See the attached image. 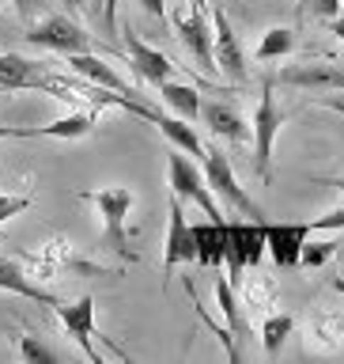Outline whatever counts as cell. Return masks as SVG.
Listing matches in <instances>:
<instances>
[{
    "label": "cell",
    "instance_id": "6da1fadb",
    "mask_svg": "<svg viewBox=\"0 0 344 364\" xmlns=\"http://www.w3.org/2000/svg\"><path fill=\"white\" fill-rule=\"evenodd\" d=\"M79 201L95 205L102 216V232H106V247L118 250L121 258H136V250L129 243V232H125V216L133 209V190L129 186H106V190H84Z\"/></svg>",
    "mask_w": 344,
    "mask_h": 364
},
{
    "label": "cell",
    "instance_id": "7a4b0ae2",
    "mask_svg": "<svg viewBox=\"0 0 344 364\" xmlns=\"http://www.w3.org/2000/svg\"><path fill=\"white\" fill-rule=\"evenodd\" d=\"M201 171H204V182H209V190L216 193L220 201H227L231 209H238L243 216H250V220H261V209H257V201L250 198V193L238 186V178H235V171H231V159H227L220 148H204V156H201Z\"/></svg>",
    "mask_w": 344,
    "mask_h": 364
},
{
    "label": "cell",
    "instance_id": "3957f363",
    "mask_svg": "<svg viewBox=\"0 0 344 364\" xmlns=\"http://www.w3.org/2000/svg\"><path fill=\"white\" fill-rule=\"evenodd\" d=\"M167 167H170V190L178 193V198H189L197 201L204 216H209L212 224H223L220 209H216V193L209 190V182H204V171L193 164V159L182 152V148H174V152H167Z\"/></svg>",
    "mask_w": 344,
    "mask_h": 364
},
{
    "label": "cell",
    "instance_id": "277c9868",
    "mask_svg": "<svg viewBox=\"0 0 344 364\" xmlns=\"http://www.w3.org/2000/svg\"><path fill=\"white\" fill-rule=\"evenodd\" d=\"M284 125V110L277 107L272 84H261V102L254 110V167L261 178H269V164H272V144Z\"/></svg>",
    "mask_w": 344,
    "mask_h": 364
},
{
    "label": "cell",
    "instance_id": "5b68a950",
    "mask_svg": "<svg viewBox=\"0 0 344 364\" xmlns=\"http://www.w3.org/2000/svg\"><path fill=\"white\" fill-rule=\"evenodd\" d=\"M174 31H178V38L182 46L189 50V57L197 61L209 76H216V53H212V27H209V19H204V11L193 4V8H182L174 11Z\"/></svg>",
    "mask_w": 344,
    "mask_h": 364
},
{
    "label": "cell",
    "instance_id": "8992f818",
    "mask_svg": "<svg viewBox=\"0 0 344 364\" xmlns=\"http://www.w3.org/2000/svg\"><path fill=\"white\" fill-rule=\"evenodd\" d=\"M27 42L38 46V50L65 53V57H68V53H84V50H91V38L76 27L72 19H65V16H50V19L34 23V27L27 31Z\"/></svg>",
    "mask_w": 344,
    "mask_h": 364
},
{
    "label": "cell",
    "instance_id": "52a82bcc",
    "mask_svg": "<svg viewBox=\"0 0 344 364\" xmlns=\"http://www.w3.org/2000/svg\"><path fill=\"white\" fill-rule=\"evenodd\" d=\"M212 53H216V68L235 80V84H243L246 80V53H243V42H238V34L231 31V23L220 8L212 11Z\"/></svg>",
    "mask_w": 344,
    "mask_h": 364
},
{
    "label": "cell",
    "instance_id": "ba28073f",
    "mask_svg": "<svg viewBox=\"0 0 344 364\" xmlns=\"http://www.w3.org/2000/svg\"><path fill=\"white\" fill-rule=\"evenodd\" d=\"M57 315H61V323L68 326V334L79 341V349H84V357L91 364H102V353L95 349V296H79L76 304H57Z\"/></svg>",
    "mask_w": 344,
    "mask_h": 364
},
{
    "label": "cell",
    "instance_id": "9c48e42d",
    "mask_svg": "<svg viewBox=\"0 0 344 364\" xmlns=\"http://www.w3.org/2000/svg\"><path fill=\"white\" fill-rule=\"evenodd\" d=\"M182 262H197V235L186 220L182 198H170V224H167V247H163V273H170Z\"/></svg>",
    "mask_w": 344,
    "mask_h": 364
},
{
    "label": "cell",
    "instance_id": "30bf717a",
    "mask_svg": "<svg viewBox=\"0 0 344 364\" xmlns=\"http://www.w3.org/2000/svg\"><path fill=\"white\" fill-rule=\"evenodd\" d=\"M280 84L303 91H344V65L337 61H303L280 68Z\"/></svg>",
    "mask_w": 344,
    "mask_h": 364
},
{
    "label": "cell",
    "instance_id": "8fae6325",
    "mask_svg": "<svg viewBox=\"0 0 344 364\" xmlns=\"http://www.w3.org/2000/svg\"><path fill=\"white\" fill-rule=\"evenodd\" d=\"M136 118L152 122L155 129L163 133V136H167V141L174 144V148H182L186 156H197V159L204 156V141L197 136V129H193V125H189L186 118H178V114H174V118H167V114H155L152 107H144V102L136 107Z\"/></svg>",
    "mask_w": 344,
    "mask_h": 364
},
{
    "label": "cell",
    "instance_id": "7c38bea8",
    "mask_svg": "<svg viewBox=\"0 0 344 364\" xmlns=\"http://www.w3.org/2000/svg\"><path fill=\"white\" fill-rule=\"evenodd\" d=\"M306 239H311V224H265V247L277 266H299Z\"/></svg>",
    "mask_w": 344,
    "mask_h": 364
},
{
    "label": "cell",
    "instance_id": "4fadbf2b",
    "mask_svg": "<svg viewBox=\"0 0 344 364\" xmlns=\"http://www.w3.org/2000/svg\"><path fill=\"white\" fill-rule=\"evenodd\" d=\"M125 50H129V61H133V68L140 73V80H148V84H167L170 80V73H174V61H170L167 53H159V50H152L148 42H140L133 31H125Z\"/></svg>",
    "mask_w": 344,
    "mask_h": 364
},
{
    "label": "cell",
    "instance_id": "5bb4252c",
    "mask_svg": "<svg viewBox=\"0 0 344 364\" xmlns=\"http://www.w3.org/2000/svg\"><path fill=\"white\" fill-rule=\"evenodd\" d=\"M201 118H204V125H209L216 136H227L231 144L250 141V125L243 122V114L231 110L227 102H201Z\"/></svg>",
    "mask_w": 344,
    "mask_h": 364
},
{
    "label": "cell",
    "instance_id": "9a60e30c",
    "mask_svg": "<svg viewBox=\"0 0 344 364\" xmlns=\"http://www.w3.org/2000/svg\"><path fill=\"white\" fill-rule=\"evenodd\" d=\"M68 65L76 68V76L91 80V84H99V87H106V91H121V95H133V87L125 84V80L113 73V68L102 61V57L91 53V50H84V53H68Z\"/></svg>",
    "mask_w": 344,
    "mask_h": 364
},
{
    "label": "cell",
    "instance_id": "2e32d148",
    "mask_svg": "<svg viewBox=\"0 0 344 364\" xmlns=\"http://www.w3.org/2000/svg\"><path fill=\"white\" fill-rule=\"evenodd\" d=\"M0 289H4V292H16V296H27V300H34V304H50V307L61 304L53 292H45L42 284H34L27 273H23L16 262H8V258H0Z\"/></svg>",
    "mask_w": 344,
    "mask_h": 364
},
{
    "label": "cell",
    "instance_id": "e0dca14e",
    "mask_svg": "<svg viewBox=\"0 0 344 364\" xmlns=\"http://www.w3.org/2000/svg\"><path fill=\"white\" fill-rule=\"evenodd\" d=\"M159 95L167 99V107L178 114V118H201V95L193 91L189 84H178V80H167V84H159Z\"/></svg>",
    "mask_w": 344,
    "mask_h": 364
},
{
    "label": "cell",
    "instance_id": "ac0fdd59",
    "mask_svg": "<svg viewBox=\"0 0 344 364\" xmlns=\"http://www.w3.org/2000/svg\"><path fill=\"white\" fill-rule=\"evenodd\" d=\"M95 129V114H68V118L53 122V125H38V136H57V141H79Z\"/></svg>",
    "mask_w": 344,
    "mask_h": 364
},
{
    "label": "cell",
    "instance_id": "d6986e66",
    "mask_svg": "<svg viewBox=\"0 0 344 364\" xmlns=\"http://www.w3.org/2000/svg\"><path fill=\"white\" fill-rule=\"evenodd\" d=\"M292 50H295V31L269 27L257 42V61H277V57H288Z\"/></svg>",
    "mask_w": 344,
    "mask_h": 364
},
{
    "label": "cell",
    "instance_id": "ffe728a7",
    "mask_svg": "<svg viewBox=\"0 0 344 364\" xmlns=\"http://www.w3.org/2000/svg\"><path fill=\"white\" fill-rule=\"evenodd\" d=\"M292 330H295L292 315H269L265 318V326H261V346H265L269 357H277V353L284 349V341L292 338Z\"/></svg>",
    "mask_w": 344,
    "mask_h": 364
},
{
    "label": "cell",
    "instance_id": "44dd1931",
    "mask_svg": "<svg viewBox=\"0 0 344 364\" xmlns=\"http://www.w3.org/2000/svg\"><path fill=\"white\" fill-rule=\"evenodd\" d=\"M16 338H19V360H23V364H61V360H65L57 349H50L42 338L27 334V330H19Z\"/></svg>",
    "mask_w": 344,
    "mask_h": 364
},
{
    "label": "cell",
    "instance_id": "7402d4cb",
    "mask_svg": "<svg viewBox=\"0 0 344 364\" xmlns=\"http://www.w3.org/2000/svg\"><path fill=\"white\" fill-rule=\"evenodd\" d=\"M216 300H220V307H223L227 330H231L235 338H243L246 334V318H243V311H238V300H235L231 281H227V277H216Z\"/></svg>",
    "mask_w": 344,
    "mask_h": 364
},
{
    "label": "cell",
    "instance_id": "603a6c76",
    "mask_svg": "<svg viewBox=\"0 0 344 364\" xmlns=\"http://www.w3.org/2000/svg\"><path fill=\"white\" fill-rule=\"evenodd\" d=\"M329 255H333V243H303L299 262H303V266H322Z\"/></svg>",
    "mask_w": 344,
    "mask_h": 364
},
{
    "label": "cell",
    "instance_id": "cb8c5ba5",
    "mask_svg": "<svg viewBox=\"0 0 344 364\" xmlns=\"http://www.w3.org/2000/svg\"><path fill=\"white\" fill-rule=\"evenodd\" d=\"M27 205H30L27 193H23V198H8V193H0V224H8L11 216H19Z\"/></svg>",
    "mask_w": 344,
    "mask_h": 364
},
{
    "label": "cell",
    "instance_id": "d4e9b609",
    "mask_svg": "<svg viewBox=\"0 0 344 364\" xmlns=\"http://www.w3.org/2000/svg\"><path fill=\"white\" fill-rule=\"evenodd\" d=\"M303 4L318 19H337L340 16V0H303Z\"/></svg>",
    "mask_w": 344,
    "mask_h": 364
},
{
    "label": "cell",
    "instance_id": "484cf974",
    "mask_svg": "<svg viewBox=\"0 0 344 364\" xmlns=\"http://www.w3.org/2000/svg\"><path fill=\"white\" fill-rule=\"evenodd\" d=\"M333 228H344V209H333V213L311 220V232H333Z\"/></svg>",
    "mask_w": 344,
    "mask_h": 364
},
{
    "label": "cell",
    "instance_id": "4316f807",
    "mask_svg": "<svg viewBox=\"0 0 344 364\" xmlns=\"http://www.w3.org/2000/svg\"><path fill=\"white\" fill-rule=\"evenodd\" d=\"M11 4H16V11L27 19V16H34V11H38L42 4H50V0H11Z\"/></svg>",
    "mask_w": 344,
    "mask_h": 364
},
{
    "label": "cell",
    "instance_id": "83f0119b",
    "mask_svg": "<svg viewBox=\"0 0 344 364\" xmlns=\"http://www.w3.org/2000/svg\"><path fill=\"white\" fill-rule=\"evenodd\" d=\"M136 4H140L148 16H155V19H163V16H167V0H136Z\"/></svg>",
    "mask_w": 344,
    "mask_h": 364
},
{
    "label": "cell",
    "instance_id": "f1b7e54d",
    "mask_svg": "<svg viewBox=\"0 0 344 364\" xmlns=\"http://www.w3.org/2000/svg\"><path fill=\"white\" fill-rule=\"evenodd\" d=\"M102 8H106V31L113 34V27H118V0H102Z\"/></svg>",
    "mask_w": 344,
    "mask_h": 364
},
{
    "label": "cell",
    "instance_id": "f546056e",
    "mask_svg": "<svg viewBox=\"0 0 344 364\" xmlns=\"http://www.w3.org/2000/svg\"><path fill=\"white\" fill-rule=\"evenodd\" d=\"M329 23H333V34H337V38L344 42V11H340V16H337V19H329Z\"/></svg>",
    "mask_w": 344,
    "mask_h": 364
},
{
    "label": "cell",
    "instance_id": "4dcf8cb0",
    "mask_svg": "<svg viewBox=\"0 0 344 364\" xmlns=\"http://www.w3.org/2000/svg\"><path fill=\"white\" fill-rule=\"evenodd\" d=\"M333 289H337V292L344 296V277H337V281H333Z\"/></svg>",
    "mask_w": 344,
    "mask_h": 364
},
{
    "label": "cell",
    "instance_id": "1f68e13d",
    "mask_svg": "<svg viewBox=\"0 0 344 364\" xmlns=\"http://www.w3.org/2000/svg\"><path fill=\"white\" fill-rule=\"evenodd\" d=\"M204 4H212V0H197V8H204Z\"/></svg>",
    "mask_w": 344,
    "mask_h": 364
},
{
    "label": "cell",
    "instance_id": "d6a6232c",
    "mask_svg": "<svg viewBox=\"0 0 344 364\" xmlns=\"http://www.w3.org/2000/svg\"><path fill=\"white\" fill-rule=\"evenodd\" d=\"M333 186H340V190H344V178H337V182H333Z\"/></svg>",
    "mask_w": 344,
    "mask_h": 364
},
{
    "label": "cell",
    "instance_id": "836d02e7",
    "mask_svg": "<svg viewBox=\"0 0 344 364\" xmlns=\"http://www.w3.org/2000/svg\"><path fill=\"white\" fill-rule=\"evenodd\" d=\"M340 250H344V243H340Z\"/></svg>",
    "mask_w": 344,
    "mask_h": 364
},
{
    "label": "cell",
    "instance_id": "e575fe53",
    "mask_svg": "<svg viewBox=\"0 0 344 364\" xmlns=\"http://www.w3.org/2000/svg\"><path fill=\"white\" fill-rule=\"evenodd\" d=\"M76 4H79V0H76Z\"/></svg>",
    "mask_w": 344,
    "mask_h": 364
}]
</instances>
